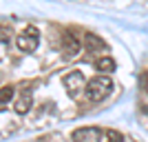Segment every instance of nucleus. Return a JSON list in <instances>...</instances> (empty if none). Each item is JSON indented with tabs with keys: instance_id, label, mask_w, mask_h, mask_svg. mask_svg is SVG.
<instances>
[{
	"instance_id": "nucleus-1",
	"label": "nucleus",
	"mask_w": 148,
	"mask_h": 142,
	"mask_svg": "<svg viewBox=\"0 0 148 142\" xmlns=\"http://www.w3.org/2000/svg\"><path fill=\"white\" fill-rule=\"evenodd\" d=\"M111 91H113V80L104 73L95 76V78H91V80L86 82V96H88L91 102H102V100H106L111 96Z\"/></svg>"
},
{
	"instance_id": "nucleus-2",
	"label": "nucleus",
	"mask_w": 148,
	"mask_h": 142,
	"mask_svg": "<svg viewBox=\"0 0 148 142\" xmlns=\"http://www.w3.org/2000/svg\"><path fill=\"white\" fill-rule=\"evenodd\" d=\"M38 42H40V33H38L36 27H27L18 38H16V47L25 53H33L38 49Z\"/></svg>"
},
{
	"instance_id": "nucleus-3",
	"label": "nucleus",
	"mask_w": 148,
	"mask_h": 142,
	"mask_svg": "<svg viewBox=\"0 0 148 142\" xmlns=\"http://www.w3.org/2000/svg\"><path fill=\"white\" fill-rule=\"evenodd\" d=\"M64 89H66L69 98H77L82 89H86V78L82 71H69L64 76Z\"/></svg>"
},
{
	"instance_id": "nucleus-4",
	"label": "nucleus",
	"mask_w": 148,
	"mask_h": 142,
	"mask_svg": "<svg viewBox=\"0 0 148 142\" xmlns=\"http://www.w3.org/2000/svg\"><path fill=\"white\" fill-rule=\"evenodd\" d=\"M104 131L99 127H80L71 133V140L73 142H102Z\"/></svg>"
},
{
	"instance_id": "nucleus-5",
	"label": "nucleus",
	"mask_w": 148,
	"mask_h": 142,
	"mask_svg": "<svg viewBox=\"0 0 148 142\" xmlns=\"http://www.w3.org/2000/svg\"><path fill=\"white\" fill-rule=\"evenodd\" d=\"M62 53H64V58H75L80 53V40L73 33H64V38H62Z\"/></svg>"
},
{
	"instance_id": "nucleus-6",
	"label": "nucleus",
	"mask_w": 148,
	"mask_h": 142,
	"mask_svg": "<svg viewBox=\"0 0 148 142\" xmlns=\"http://www.w3.org/2000/svg\"><path fill=\"white\" fill-rule=\"evenodd\" d=\"M84 47H86L88 53H99V51L106 49V42L95 33H84Z\"/></svg>"
},
{
	"instance_id": "nucleus-7",
	"label": "nucleus",
	"mask_w": 148,
	"mask_h": 142,
	"mask_svg": "<svg viewBox=\"0 0 148 142\" xmlns=\"http://www.w3.org/2000/svg\"><path fill=\"white\" fill-rule=\"evenodd\" d=\"M31 105H33V96H31L29 91H25L18 100H16V107H13V109H16L20 116H25V113L31 109Z\"/></svg>"
},
{
	"instance_id": "nucleus-8",
	"label": "nucleus",
	"mask_w": 148,
	"mask_h": 142,
	"mask_svg": "<svg viewBox=\"0 0 148 142\" xmlns=\"http://www.w3.org/2000/svg\"><path fill=\"white\" fill-rule=\"evenodd\" d=\"M95 69L99 73H111V71H115V60L111 56H99L95 60Z\"/></svg>"
},
{
	"instance_id": "nucleus-9",
	"label": "nucleus",
	"mask_w": 148,
	"mask_h": 142,
	"mask_svg": "<svg viewBox=\"0 0 148 142\" xmlns=\"http://www.w3.org/2000/svg\"><path fill=\"white\" fill-rule=\"evenodd\" d=\"M13 100V87H2V89H0V111H2V109H7V105H9V102H11Z\"/></svg>"
},
{
	"instance_id": "nucleus-10",
	"label": "nucleus",
	"mask_w": 148,
	"mask_h": 142,
	"mask_svg": "<svg viewBox=\"0 0 148 142\" xmlns=\"http://www.w3.org/2000/svg\"><path fill=\"white\" fill-rule=\"evenodd\" d=\"M106 140L108 142H124V136L119 131H115V129H108L106 131Z\"/></svg>"
},
{
	"instance_id": "nucleus-11",
	"label": "nucleus",
	"mask_w": 148,
	"mask_h": 142,
	"mask_svg": "<svg viewBox=\"0 0 148 142\" xmlns=\"http://www.w3.org/2000/svg\"><path fill=\"white\" fill-rule=\"evenodd\" d=\"M139 87H142V91L148 96V71H144V73L139 76Z\"/></svg>"
}]
</instances>
